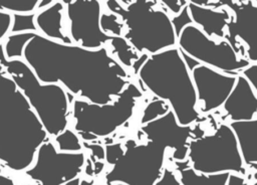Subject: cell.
Returning <instances> with one entry per match:
<instances>
[{
	"mask_svg": "<svg viewBox=\"0 0 257 185\" xmlns=\"http://www.w3.org/2000/svg\"><path fill=\"white\" fill-rule=\"evenodd\" d=\"M172 24L174 26L177 38L180 36V34L182 33V31L185 27L194 24L192 17L190 15L189 9H188V5L181 11L180 14H178L172 18Z\"/></svg>",
	"mask_w": 257,
	"mask_h": 185,
	"instance_id": "obj_26",
	"label": "cell"
},
{
	"mask_svg": "<svg viewBox=\"0 0 257 185\" xmlns=\"http://www.w3.org/2000/svg\"><path fill=\"white\" fill-rule=\"evenodd\" d=\"M68 20L69 37L76 45L87 49H99L112 39L102 31L100 16L102 2L97 0L63 1Z\"/></svg>",
	"mask_w": 257,
	"mask_h": 185,
	"instance_id": "obj_11",
	"label": "cell"
},
{
	"mask_svg": "<svg viewBox=\"0 0 257 185\" xmlns=\"http://www.w3.org/2000/svg\"><path fill=\"white\" fill-rule=\"evenodd\" d=\"M22 59L42 83L60 84L73 97L92 104L113 102L132 81L107 46L87 49L39 32H27Z\"/></svg>",
	"mask_w": 257,
	"mask_h": 185,
	"instance_id": "obj_1",
	"label": "cell"
},
{
	"mask_svg": "<svg viewBox=\"0 0 257 185\" xmlns=\"http://www.w3.org/2000/svg\"><path fill=\"white\" fill-rule=\"evenodd\" d=\"M109 46L111 54L125 68L133 67L134 62L141 55L133 48V46L124 39L123 36H112Z\"/></svg>",
	"mask_w": 257,
	"mask_h": 185,
	"instance_id": "obj_20",
	"label": "cell"
},
{
	"mask_svg": "<svg viewBox=\"0 0 257 185\" xmlns=\"http://www.w3.org/2000/svg\"><path fill=\"white\" fill-rule=\"evenodd\" d=\"M188 9L192 17L193 23L210 38L216 36L218 38L225 37V28L231 19L230 13L224 8L221 10L198 6L191 1L188 3Z\"/></svg>",
	"mask_w": 257,
	"mask_h": 185,
	"instance_id": "obj_17",
	"label": "cell"
},
{
	"mask_svg": "<svg viewBox=\"0 0 257 185\" xmlns=\"http://www.w3.org/2000/svg\"><path fill=\"white\" fill-rule=\"evenodd\" d=\"M223 107L232 122L250 121L255 118L257 114V96L242 74L237 76L235 86Z\"/></svg>",
	"mask_w": 257,
	"mask_h": 185,
	"instance_id": "obj_15",
	"label": "cell"
},
{
	"mask_svg": "<svg viewBox=\"0 0 257 185\" xmlns=\"http://www.w3.org/2000/svg\"><path fill=\"white\" fill-rule=\"evenodd\" d=\"M167 149L152 141L125 142L105 146L104 157L111 168L105 173L106 185H155L164 171Z\"/></svg>",
	"mask_w": 257,
	"mask_h": 185,
	"instance_id": "obj_6",
	"label": "cell"
},
{
	"mask_svg": "<svg viewBox=\"0 0 257 185\" xmlns=\"http://www.w3.org/2000/svg\"><path fill=\"white\" fill-rule=\"evenodd\" d=\"M140 132L146 137L147 141L155 142L166 149L173 150L175 161L187 160L192 127L180 125L172 110L152 122L141 125Z\"/></svg>",
	"mask_w": 257,
	"mask_h": 185,
	"instance_id": "obj_13",
	"label": "cell"
},
{
	"mask_svg": "<svg viewBox=\"0 0 257 185\" xmlns=\"http://www.w3.org/2000/svg\"><path fill=\"white\" fill-rule=\"evenodd\" d=\"M222 3L234 14L227 24L226 40L237 53L240 50L238 40L242 41L247 48L248 60L257 62V4L254 1H222Z\"/></svg>",
	"mask_w": 257,
	"mask_h": 185,
	"instance_id": "obj_12",
	"label": "cell"
},
{
	"mask_svg": "<svg viewBox=\"0 0 257 185\" xmlns=\"http://www.w3.org/2000/svg\"><path fill=\"white\" fill-rule=\"evenodd\" d=\"M180 49V48H179ZM180 52H181V55L185 61V64L187 65L188 69L192 72L196 67H198L199 65H201V63L199 61H197L195 58H193L192 56H190L189 54H187L186 52H184L183 50L180 49Z\"/></svg>",
	"mask_w": 257,
	"mask_h": 185,
	"instance_id": "obj_31",
	"label": "cell"
},
{
	"mask_svg": "<svg viewBox=\"0 0 257 185\" xmlns=\"http://www.w3.org/2000/svg\"><path fill=\"white\" fill-rule=\"evenodd\" d=\"M161 4H163L165 7H167L173 14L178 15L181 13V11L188 5L189 1L185 0H171V1H161Z\"/></svg>",
	"mask_w": 257,
	"mask_h": 185,
	"instance_id": "obj_30",
	"label": "cell"
},
{
	"mask_svg": "<svg viewBox=\"0 0 257 185\" xmlns=\"http://www.w3.org/2000/svg\"><path fill=\"white\" fill-rule=\"evenodd\" d=\"M13 22L11 33H25V32H38L35 24L36 13L31 14H12Z\"/></svg>",
	"mask_w": 257,
	"mask_h": 185,
	"instance_id": "obj_25",
	"label": "cell"
},
{
	"mask_svg": "<svg viewBox=\"0 0 257 185\" xmlns=\"http://www.w3.org/2000/svg\"><path fill=\"white\" fill-rule=\"evenodd\" d=\"M64 185H80V178H76V179H73L67 183H65Z\"/></svg>",
	"mask_w": 257,
	"mask_h": 185,
	"instance_id": "obj_34",
	"label": "cell"
},
{
	"mask_svg": "<svg viewBox=\"0 0 257 185\" xmlns=\"http://www.w3.org/2000/svg\"><path fill=\"white\" fill-rule=\"evenodd\" d=\"M65 5L62 0L54 1L47 8L38 11L35 15V24L38 32L43 36L66 44H72L69 35L63 30L62 20Z\"/></svg>",
	"mask_w": 257,
	"mask_h": 185,
	"instance_id": "obj_16",
	"label": "cell"
},
{
	"mask_svg": "<svg viewBox=\"0 0 257 185\" xmlns=\"http://www.w3.org/2000/svg\"><path fill=\"white\" fill-rule=\"evenodd\" d=\"M51 140L28 101L0 62V162L14 172L34 163L39 147Z\"/></svg>",
	"mask_w": 257,
	"mask_h": 185,
	"instance_id": "obj_2",
	"label": "cell"
},
{
	"mask_svg": "<svg viewBox=\"0 0 257 185\" xmlns=\"http://www.w3.org/2000/svg\"><path fill=\"white\" fill-rule=\"evenodd\" d=\"M100 27L103 32L112 36H122V31L124 30V24L120 18L111 12H102Z\"/></svg>",
	"mask_w": 257,
	"mask_h": 185,
	"instance_id": "obj_24",
	"label": "cell"
},
{
	"mask_svg": "<svg viewBox=\"0 0 257 185\" xmlns=\"http://www.w3.org/2000/svg\"><path fill=\"white\" fill-rule=\"evenodd\" d=\"M250 167H251V168H253V169H255V173H254V175H253V178H254V180H255V181H257V163L251 164V165H250Z\"/></svg>",
	"mask_w": 257,
	"mask_h": 185,
	"instance_id": "obj_35",
	"label": "cell"
},
{
	"mask_svg": "<svg viewBox=\"0 0 257 185\" xmlns=\"http://www.w3.org/2000/svg\"><path fill=\"white\" fill-rule=\"evenodd\" d=\"M252 185H257V181H255V182H254Z\"/></svg>",
	"mask_w": 257,
	"mask_h": 185,
	"instance_id": "obj_36",
	"label": "cell"
},
{
	"mask_svg": "<svg viewBox=\"0 0 257 185\" xmlns=\"http://www.w3.org/2000/svg\"><path fill=\"white\" fill-rule=\"evenodd\" d=\"M0 62L24 95L50 138H55L67 129L71 102L75 97L60 84L42 83L22 58L7 59L3 43H0Z\"/></svg>",
	"mask_w": 257,
	"mask_h": 185,
	"instance_id": "obj_4",
	"label": "cell"
},
{
	"mask_svg": "<svg viewBox=\"0 0 257 185\" xmlns=\"http://www.w3.org/2000/svg\"><path fill=\"white\" fill-rule=\"evenodd\" d=\"M227 185H248L246 182L245 178L242 177L241 175L235 174V173H230L227 181Z\"/></svg>",
	"mask_w": 257,
	"mask_h": 185,
	"instance_id": "obj_32",
	"label": "cell"
},
{
	"mask_svg": "<svg viewBox=\"0 0 257 185\" xmlns=\"http://www.w3.org/2000/svg\"><path fill=\"white\" fill-rule=\"evenodd\" d=\"M255 3H256V4H257V1H255Z\"/></svg>",
	"mask_w": 257,
	"mask_h": 185,
	"instance_id": "obj_38",
	"label": "cell"
},
{
	"mask_svg": "<svg viewBox=\"0 0 257 185\" xmlns=\"http://www.w3.org/2000/svg\"><path fill=\"white\" fill-rule=\"evenodd\" d=\"M241 74L248 80L254 91L257 94V63L250 64L241 71Z\"/></svg>",
	"mask_w": 257,
	"mask_h": 185,
	"instance_id": "obj_29",
	"label": "cell"
},
{
	"mask_svg": "<svg viewBox=\"0 0 257 185\" xmlns=\"http://www.w3.org/2000/svg\"><path fill=\"white\" fill-rule=\"evenodd\" d=\"M198 101L203 103L202 113H210L224 105L235 86L237 76L229 75L201 64L192 72Z\"/></svg>",
	"mask_w": 257,
	"mask_h": 185,
	"instance_id": "obj_14",
	"label": "cell"
},
{
	"mask_svg": "<svg viewBox=\"0 0 257 185\" xmlns=\"http://www.w3.org/2000/svg\"><path fill=\"white\" fill-rule=\"evenodd\" d=\"M114 185H123V184H114Z\"/></svg>",
	"mask_w": 257,
	"mask_h": 185,
	"instance_id": "obj_37",
	"label": "cell"
},
{
	"mask_svg": "<svg viewBox=\"0 0 257 185\" xmlns=\"http://www.w3.org/2000/svg\"><path fill=\"white\" fill-rule=\"evenodd\" d=\"M0 174H1V170H0Z\"/></svg>",
	"mask_w": 257,
	"mask_h": 185,
	"instance_id": "obj_39",
	"label": "cell"
},
{
	"mask_svg": "<svg viewBox=\"0 0 257 185\" xmlns=\"http://www.w3.org/2000/svg\"><path fill=\"white\" fill-rule=\"evenodd\" d=\"M191 167L198 173H235L246 175L236 136L229 125L221 124L211 135L188 144Z\"/></svg>",
	"mask_w": 257,
	"mask_h": 185,
	"instance_id": "obj_8",
	"label": "cell"
},
{
	"mask_svg": "<svg viewBox=\"0 0 257 185\" xmlns=\"http://www.w3.org/2000/svg\"><path fill=\"white\" fill-rule=\"evenodd\" d=\"M13 15L6 11L0 10V43L11 33Z\"/></svg>",
	"mask_w": 257,
	"mask_h": 185,
	"instance_id": "obj_27",
	"label": "cell"
},
{
	"mask_svg": "<svg viewBox=\"0 0 257 185\" xmlns=\"http://www.w3.org/2000/svg\"><path fill=\"white\" fill-rule=\"evenodd\" d=\"M53 139L56 143V148L60 152H83V144L81 143V139L74 130L67 128Z\"/></svg>",
	"mask_w": 257,
	"mask_h": 185,
	"instance_id": "obj_21",
	"label": "cell"
},
{
	"mask_svg": "<svg viewBox=\"0 0 257 185\" xmlns=\"http://www.w3.org/2000/svg\"><path fill=\"white\" fill-rule=\"evenodd\" d=\"M155 185H182V184L172 170L165 168L161 178L155 183Z\"/></svg>",
	"mask_w": 257,
	"mask_h": 185,
	"instance_id": "obj_28",
	"label": "cell"
},
{
	"mask_svg": "<svg viewBox=\"0 0 257 185\" xmlns=\"http://www.w3.org/2000/svg\"><path fill=\"white\" fill-rule=\"evenodd\" d=\"M53 2H54V0H41V1H39L38 6H37V11H40V10H43V9L47 8Z\"/></svg>",
	"mask_w": 257,
	"mask_h": 185,
	"instance_id": "obj_33",
	"label": "cell"
},
{
	"mask_svg": "<svg viewBox=\"0 0 257 185\" xmlns=\"http://www.w3.org/2000/svg\"><path fill=\"white\" fill-rule=\"evenodd\" d=\"M244 165L257 163V118L250 121L231 122Z\"/></svg>",
	"mask_w": 257,
	"mask_h": 185,
	"instance_id": "obj_18",
	"label": "cell"
},
{
	"mask_svg": "<svg viewBox=\"0 0 257 185\" xmlns=\"http://www.w3.org/2000/svg\"><path fill=\"white\" fill-rule=\"evenodd\" d=\"M38 0L0 1V10L11 14H31L37 11Z\"/></svg>",
	"mask_w": 257,
	"mask_h": 185,
	"instance_id": "obj_22",
	"label": "cell"
},
{
	"mask_svg": "<svg viewBox=\"0 0 257 185\" xmlns=\"http://www.w3.org/2000/svg\"><path fill=\"white\" fill-rule=\"evenodd\" d=\"M137 75L143 88L170 106L180 125L191 126L199 120L192 74L178 46L149 55Z\"/></svg>",
	"mask_w": 257,
	"mask_h": 185,
	"instance_id": "obj_3",
	"label": "cell"
},
{
	"mask_svg": "<svg viewBox=\"0 0 257 185\" xmlns=\"http://www.w3.org/2000/svg\"><path fill=\"white\" fill-rule=\"evenodd\" d=\"M143 90L133 81L113 102L104 105L92 104L74 98L71 102L73 130L84 142H94L112 135L133 117Z\"/></svg>",
	"mask_w": 257,
	"mask_h": 185,
	"instance_id": "obj_7",
	"label": "cell"
},
{
	"mask_svg": "<svg viewBox=\"0 0 257 185\" xmlns=\"http://www.w3.org/2000/svg\"><path fill=\"white\" fill-rule=\"evenodd\" d=\"M109 12L117 15L124 24V39L139 53L149 55L176 47L178 38L172 18L162 9L158 1H115L104 2Z\"/></svg>",
	"mask_w": 257,
	"mask_h": 185,
	"instance_id": "obj_5",
	"label": "cell"
},
{
	"mask_svg": "<svg viewBox=\"0 0 257 185\" xmlns=\"http://www.w3.org/2000/svg\"><path fill=\"white\" fill-rule=\"evenodd\" d=\"M178 47L201 64L229 75L238 76L239 71L250 65L248 58L238 57L226 39L217 43L195 24L183 29L178 37Z\"/></svg>",
	"mask_w": 257,
	"mask_h": 185,
	"instance_id": "obj_9",
	"label": "cell"
},
{
	"mask_svg": "<svg viewBox=\"0 0 257 185\" xmlns=\"http://www.w3.org/2000/svg\"><path fill=\"white\" fill-rule=\"evenodd\" d=\"M170 110H171V108L166 102H164L160 99H157V98L155 100H152L145 107V109L143 111V115L141 118V125L152 122V121L166 115Z\"/></svg>",
	"mask_w": 257,
	"mask_h": 185,
	"instance_id": "obj_23",
	"label": "cell"
},
{
	"mask_svg": "<svg viewBox=\"0 0 257 185\" xmlns=\"http://www.w3.org/2000/svg\"><path fill=\"white\" fill-rule=\"evenodd\" d=\"M84 164V152H60L49 140L39 147L34 163L24 173L39 185H64L79 178Z\"/></svg>",
	"mask_w": 257,
	"mask_h": 185,
	"instance_id": "obj_10",
	"label": "cell"
},
{
	"mask_svg": "<svg viewBox=\"0 0 257 185\" xmlns=\"http://www.w3.org/2000/svg\"><path fill=\"white\" fill-rule=\"evenodd\" d=\"M180 173V182L182 185H227L230 173L203 174L196 172L192 167H187Z\"/></svg>",
	"mask_w": 257,
	"mask_h": 185,
	"instance_id": "obj_19",
	"label": "cell"
}]
</instances>
